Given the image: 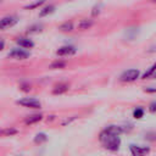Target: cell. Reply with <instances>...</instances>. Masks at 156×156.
Segmentation results:
<instances>
[{"instance_id": "1", "label": "cell", "mask_w": 156, "mask_h": 156, "mask_svg": "<svg viewBox=\"0 0 156 156\" xmlns=\"http://www.w3.org/2000/svg\"><path fill=\"white\" fill-rule=\"evenodd\" d=\"M99 140H100L101 145L110 151H117L121 145V138L118 135H115V134L107 132L106 129H104L100 133Z\"/></svg>"}, {"instance_id": "2", "label": "cell", "mask_w": 156, "mask_h": 156, "mask_svg": "<svg viewBox=\"0 0 156 156\" xmlns=\"http://www.w3.org/2000/svg\"><path fill=\"white\" fill-rule=\"evenodd\" d=\"M17 105H21L23 107H28V108H40L41 107V102L35 99V98H23L16 101Z\"/></svg>"}, {"instance_id": "3", "label": "cell", "mask_w": 156, "mask_h": 156, "mask_svg": "<svg viewBox=\"0 0 156 156\" xmlns=\"http://www.w3.org/2000/svg\"><path fill=\"white\" fill-rule=\"evenodd\" d=\"M140 76V72L139 69H135V68H130V69H127L124 71L121 76H119V80L121 82H134L139 78Z\"/></svg>"}, {"instance_id": "4", "label": "cell", "mask_w": 156, "mask_h": 156, "mask_svg": "<svg viewBox=\"0 0 156 156\" xmlns=\"http://www.w3.org/2000/svg\"><path fill=\"white\" fill-rule=\"evenodd\" d=\"M9 57L11 58H15V60H26L30 56V52L22 49V48H13L9 54H7Z\"/></svg>"}, {"instance_id": "5", "label": "cell", "mask_w": 156, "mask_h": 156, "mask_svg": "<svg viewBox=\"0 0 156 156\" xmlns=\"http://www.w3.org/2000/svg\"><path fill=\"white\" fill-rule=\"evenodd\" d=\"M18 22V17L17 16H5L2 18H0V30H5L7 28L13 27L16 23Z\"/></svg>"}, {"instance_id": "6", "label": "cell", "mask_w": 156, "mask_h": 156, "mask_svg": "<svg viewBox=\"0 0 156 156\" xmlns=\"http://www.w3.org/2000/svg\"><path fill=\"white\" fill-rule=\"evenodd\" d=\"M129 150L133 156H146L150 152L149 146H140V145H134V144L129 145Z\"/></svg>"}, {"instance_id": "7", "label": "cell", "mask_w": 156, "mask_h": 156, "mask_svg": "<svg viewBox=\"0 0 156 156\" xmlns=\"http://www.w3.org/2000/svg\"><path fill=\"white\" fill-rule=\"evenodd\" d=\"M76 51H77V49L74 46H72V45H63V46H61V48H58L56 50V55H58V56H69V55L76 54Z\"/></svg>"}, {"instance_id": "8", "label": "cell", "mask_w": 156, "mask_h": 156, "mask_svg": "<svg viewBox=\"0 0 156 156\" xmlns=\"http://www.w3.org/2000/svg\"><path fill=\"white\" fill-rule=\"evenodd\" d=\"M16 43L22 49H32V48H34L33 40L29 39V38H27V37H20V38H17L16 39Z\"/></svg>"}, {"instance_id": "9", "label": "cell", "mask_w": 156, "mask_h": 156, "mask_svg": "<svg viewBox=\"0 0 156 156\" xmlns=\"http://www.w3.org/2000/svg\"><path fill=\"white\" fill-rule=\"evenodd\" d=\"M93 24H94V20H93V18H83V20H80L79 23H78V29L85 30V29H89Z\"/></svg>"}, {"instance_id": "10", "label": "cell", "mask_w": 156, "mask_h": 156, "mask_svg": "<svg viewBox=\"0 0 156 156\" xmlns=\"http://www.w3.org/2000/svg\"><path fill=\"white\" fill-rule=\"evenodd\" d=\"M68 89H69L68 84H66V83H58V84H56V85L54 87V89H52V94H55V95H60V94L66 93Z\"/></svg>"}, {"instance_id": "11", "label": "cell", "mask_w": 156, "mask_h": 156, "mask_svg": "<svg viewBox=\"0 0 156 156\" xmlns=\"http://www.w3.org/2000/svg\"><path fill=\"white\" fill-rule=\"evenodd\" d=\"M41 119H43V115H40V113H34V115H30V116L26 117L24 123H26V124H34V123H37V122H39V121H41Z\"/></svg>"}, {"instance_id": "12", "label": "cell", "mask_w": 156, "mask_h": 156, "mask_svg": "<svg viewBox=\"0 0 156 156\" xmlns=\"http://www.w3.org/2000/svg\"><path fill=\"white\" fill-rule=\"evenodd\" d=\"M17 133H18V130L16 128H13V127H6V128L0 129V135L1 136H12V135H15Z\"/></svg>"}, {"instance_id": "13", "label": "cell", "mask_w": 156, "mask_h": 156, "mask_svg": "<svg viewBox=\"0 0 156 156\" xmlns=\"http://www.w3.org/2000/svg\"><path fill=\"white\" fill-rule=\"evenodd\" d=\"M55 11V6L54 5H46L44 9H41L40 10V12H39V17H45V16H48V15H50V13H52Z\"/></svg>"}, {"instance_id": "14", "label": "cell", "mask_w": 156, "mask_h": 156, "mask_svg": "<svg viewBox=\"0 0 156 156\" xmlns=\"http://www.w3.org/2000/svg\"><path fill=\"white\" fill-rule=\"evenodd\" d=\"M58 29L61 30V32H72L73 30V23L69 21H67V22H63L62 24H60V27H58Z\"/></svg>"}, {"instance_id": "15", "label": "cell", "mask_w": 156, "mask_h": 156, "mask_svg": "<svg viewBox=\"0 0 156 156\" xmlns=\"http://www.w3.org/2000/svg\"><path fill=\"white\" fill-rule=\"evenodd\" d=\"M46 140H48V135L45 133H38L34 136V143L35 144H41V143H45Z\"/></svg>"}, {"instance_id": "16", "label": "cell", "mask_w": 156, "mask_h": 156, "mask_svg": "<svg viewBox=\"0 0 156 156\" xmlns=\"http://www.w3.org/2000/svg\"><path fill=\"white\" fill-rule=\"evenodd\" d=\"M43 30V26L41 24H33V26H30L29 28H28V30H27V33L28 34H33V33H38V32H41Z\"/></svg>"}, {"instance_id": "17", "label": "cell", "mask_w": 156, "mask_h": 156, "mask_svg": "<svg viewBox=\"0 0 156 156\" xmlns=\"http://www.w3.org/2000/svg\"><path fill=\"white\" fill-rule=\"evenodd\" d=\"M66 67V62L65 61H55L50 65V68L52 69H57V68H65Z\"/></svg>"}, {"instance_id": "18", "label": "cell", "mask_w": 156, "mask_h": 156, "mask_svg": "<svg viewBox=\"0 0 156 156\" xmlns=\"http://www.w3.org/2000/svg\"><path fill=\"white\" fill-rule=\"evenodd\" d=\"M155 72H156V62H155V63H154V65H152V66H151V67L143 74V78H144V79H145V78H149V77H151Z\"/></svg>"}, {"instance_id": "19", "label": "cell", "mask_w": 156, "mask_h": 156, "mask_svg": "<svg viewBox=\"0 0 156 156\" xmlns=\"http://www.w3.org/2000/svg\"><path fill=\"white\" fill-rule=\"evenodd\" d=\"M144 116V110L141 107H136L134 111H133V117L134 118H141Z\"/></svg>"}, {"instance_id": "20", "label": "cell", "mask_w": 156, "mask_h": 156, "mask_svg": "<svg viewBox=\"0 0 156 156\" xmlns=\"http://www.w3.org/2000/svg\"><path fill=\"white\" fill-rule=\"evenodd\" d=\"M44 1H37V2H33V4H29V5H26L24 9L27 10H32V9H35V7H39L40 5H43Z\"/></svg>"}, {"instance_id": "21", "label": "cell", "mask_w": 156, "mask_h": 156, "mask_svg": "<svg viewBox=\"0 0 156 156\" xmlns=\"http://www.w3.org/2000/svg\"><path fill=\"white\" fill-rule=\"evenodd\" d=\"M100 9H101V4H96L94 7H93V11H91V15L93 16H96L100 13Z\"/></svg>"}, {"instance_id": "22", "label": "cell", "mask_w": 156, "mask_h": 156, "mask_svg": "<svg viewBox=\"0 0 156 156\" xmlns=\"http://www.w3.org/2000/svg\"><path fill=\"white\" fill-rule=\"evenodd\" d=\"M77 118H78L77 116H73V117H71V118H67V119H65V121H63V122H62L61 124H62V126H66V124H69V123H71L72 121H74V119H77Z\"/></svg>"}, {"instance_id": "23", "label": "cell", "mask_w": 156, "mask_h": 156, "mask_svg": "<svg viewBox=\"0 0 156 156\" xmlns=\"http://www.w3.org/2000/svg\"><path fill=\"white\" fill-rule=\"evenodd\" d=\"M149 111L150 112H156V101H154V102H151L150 104V106H149Z\"/></svg>"}, {"instance_id": "24", "label": "cell", "mask_w": 156, "mask_h": 156, "mask_svg": "<svg viewBox=\"0 0 156 156\" xmlns=\"http://www.w3.org/2000/svg\"><path fill=\"white\" fill-rule=\"evenodd\" d=\"M144 91H146V93H156V87H149V88H145Z\"/></svg>"}, {"instance_id": "25", "label": "cell", "mask_w": 156, "mask_h": 156, "mask_svg": "<svg viewBox=\"0 0 156 156\" xmlns=\"http://www.w3.org/2000/svg\"><path fill=\"white\" fill-rule=\"evenodd\" d=\"M4 48H5V40L0 38V51H2V50H4Z\"/></svg>"}, {"instance_id": "26", "label": "cell", "mask_w": 156, "mask_h": 156, "mask_svg": "<svg viewBox=\"0 0 156 156\" xmlns=\"http://www.w3.org/2000/svg\"><path fill=\"white\" fill-rule=\"evenodd\" d=\"M151 77H154V78H156V73H154V74H152Z\"/></svg>"}]
</instances>
